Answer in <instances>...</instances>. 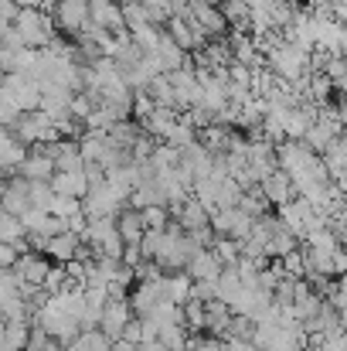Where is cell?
<instances>
[{
    "label": "cell",
    "mask_w": 347,
    "mask_h": 351,
    "mask_svg": "<svg viewBox=\"0 0 347 351\" xmlns=\"http://www.w3.org/2000/svg\"><path fill=\"white\" fill-rule=\"evenodd\" d=\"M262 58H266V69H269L279 82H286V86L300 82V79L310 72V55L300 51V48L290 45V41H279V45H276L272 51H266Z\"/></svg>",
    "instance_id": "1"
},
{
    "label": "cell",
    "mask_w": 347,
    "mask_h": 351,
    "mask_svg": "<svg viewBox=\"0 0 347 351\" xmlns=\"http://www.w3.org/2000/svg\"><path fill=\"white\" fill-rule=\"evenodd\" d=\"M10 24L17 27V34H21L24 48H31V51L48 48V45H51V38H55V21H51V14H48V10H41V7L17 10Z\"/></svg>",
    "instance_id": "2"
},
{
    "label": "cell",
    "mask_w": 347,
    "mask_h": 351,
    "mask_svg": "<svg viewBox=\"0 0 347 351\" xmlns=\"http://www.w3.org/2000/svg\"><path fill=\"white\" fill-rule=\"evenodd\" d=\"M0 96H3V103H10L17 113H34V110H38V99H41V89H38V82H31L27 75H3V79H0Z\"/></svg>",
    "instance_id": "3"
},
{
    "label": "cell",
    "mask_w": 347,
    "mask_h": 351,
    "mask_svg": "<svg viewBox=\"0 0 347 351\" xmlns=\"http://www.w3.org/2000/svg\"><path fill=\"white\" fill-rule=\"evenodd\" d=\"M313 164H317V154L307 150L300 140H283V143H276V167H279L286 178H300V174H307Z\"/></svg>",
    "instance_id": "4"
},
{
    "label": "cell",
    "mask_w": 347,
    "mask_h": 351,
    "mask_svg": "<svg viewBox=\"0 0 347 351\" xmlns=\"http://www.w3.org/2000/svg\"><path fill=\"white\" fill-rule=\"evenodd\" d=\"M123 208H126V205L106 188V181L96 184V188H89L86 198H82V215H86L89 222H96V219H116Z\"/></svg>",
    "instance_id": "5"
},
{
    "label": "cell",
    "mask_w": 347,
    "mask_h": 351,
    "mask_svg": "<svg viewBox=\"0 0 347 351\" xmlns=\"http://www.w3.org/2000/svg\"><path fill=\"white\" fill-rule=\"evenodd\" d=\"M167 82H170V89H174V106H177V113L198 106V99H201V86H198L191 65H188V69H177V72H167Z\"/></svg>",
    "instance_id": "6"
},
{
    "label": "cell",
    "mask_w": 347,
    "mask_h": 351,
    "mask_svg": "<svg viewBox=\"0 0 347 351\" xmlns=\"http://www.w3.org/2000/svg\"><path fill=\"white\" fill-rule=\"evenodd\" d=\"M51 10H55V14H51L55 31H65V34H72V38L89 24V7H86V0H58Z\"/></svg>",
    "instance_id": "7"
},
{
    "label": "cell",
    "mask_w": 347,
    "mask_h": 351,
    "mask_svg": "<svg viewBox=\"0 0 347 351\" xmlns=\"http://www.w3.org/2000/svg\"><path fill=\"white\" fill-rule=\"evenodd\" d=\"M129 321H133L129 304H126V300H110V304L103 307V314H99V324H96V328H99V335H103L106 341H119Z\"/></svg>",
    "instance_id": "8"
},
{
    "label": "cell",
    "mask_w": 347,
    "mask_h": 351,
    "mask_svg": "<svg viewBox=\"0 0 347 351\" xmlns=\"http://www.w3.org/2000/svg\"><path fill=\"white\" fill-rule=\"evenodd\" d=\"M48 269H51V263H48L41 252H21V256H17V263L10 266V273H14L21 283L34 287V290H41V283H44Z\"/></svg>",
    "instance_id": "9"
},
{
    "label": "cell",
    "mask_w": 347,
    "mask_h": 351,
    "mask_svg": "<svg viewBox=\"0 0 347 351\" xmlns=\"http://www.w3.org/2000/svg\"><path fill=\"white\" fill-rule=\"evenodd\" d=\"M27 208H31V202H27V181H24L21 174H10V178H7V188H3V195H0V212L21 219Z\"/></svg>",
    "instance_id": "10"
},
{
    "label": "cell",
    "mask_w": 347,
    "mask_h": 351,
    "mask_svg": "<svg viewBox=\"0 0 347 351\" xmlns=\"http://www.w3.org/2000/svg\"><path fill=\"white\" fill-rule=\"evenodd\" d=\"M191 7V21L208 34V38H225L229 34V24H225V17H222V10L215 7V3H188Z\"/></svg>",
    "instance_id": "11"
},
{
    "label": "cell",
    "mask_w": 347,
    "mask_h": 351,
    "mask_svg": "<svg viewBox=\"0 0 347 351\" xmlns=\"http://www.w3.org/2000/svg\"><path fill=\"white\" fill-rule=\"evenodd\" d=\"M51 195H62V198H86L89 191V181H86V167L82 171H55L51 181H48Z\"/></svg>",
    "instance_id": "12"
},
{
    "label": "cell",
    "mask_w": 347,
    "mask_h": 351,
    "mask_svg": "<svg viewBox=\"0 0 347 351\" xmlns=\"http://www.w3.org/2000/svg\"><path fill=\"white\" fill-rule=\"evenodd\" d=\"M222 263H218V256L211 252V249H201V252H194L191 259H188V266H184V273L194 280V283H215L218 276H222Z\"/></svg>",
    "instance_id": "13"
},
{
    "label": "cell",
    "mask_w": 347,
    "mask_h": 351,
    "mask_svg": "<svg viewBox=\"0 0 347 351\" xmlns=\"http://www.w3.org/2000/svg\"><path fill=\"white\" fill-rule=\"evenodd\" d=\"M14 174H21L24 181H51V174H55V160H51L41 147H31L27 157L21 160V167H17Z\"/></svg>",
    "instance_id": "14"
},
{
    "label": "cell",
    "mask_w": 347,
    "mask_h": 351,
    "mask_svg": "<svg viewBox=\"0 0 347 351\" xmlns=\"http://www.w3.org/2000/svg\"><path fill=\"white\" fill-rule=\"evenodd\" d=\"M82 242H79V235L72 232H58L51 235V239H44V245H41V256L48 259V263H58V266H65V263H72L75 259V249H79Z\"/></svg>",
    "instance_id": "15"
},
{
    "label": "cell",
    "mask_w": 347,
    "mask_h": 351,
    "mask_svg": "<svg viewBox=\"0 0 347 351\" xmlns=\"http://www.w3.org/2000/svg\"><path fill=\"white\" fill-rule=\"evenodd\" d=\"M259 195L266 198V205H286L290 198H293V184H290V178L276 167L272 174H266L262 181H259Z\"/></svg>",
    "instance_id": "16"
},
{
    "label": "cell",
    "mask_w": 347,
    "mask_h": 351,
    "mask_svg": "<svg viewBox=\"0 0 347 351\" xmlns=\"http://www.w3.org/2000/svg\"><path fill=\"white\" fill-rule=\"evenodd\" d=\"M320 164H324V171H327V178H331L334 184H344V167H347V143H344V136H334V140L324 147Z\"/></svg>",
    "instance_id": "17"
},
{
    "label": "cell",
    "mask_w": 347,
    "mask_h": 351,
    "mask_svg": "<svg viewBox=\"0 0 347 351\" xmlns=\"http://www.w3.org/2000/svg\"><path fill=\"white\" fill-rule=\"evenodd\" d=\"M75 143H79V157H82V164H96V167H99L103 157L113 150L110 136H106V133H92V130H86Z\"/></svg>",
    "instance_id": "18"
},
{
    "label": "cell",
    "mask_w": 347,
    "mask_h": 351,
    "mask_svg": "<svg viewBox=\"0 0 347 351\" xmlns=\"http://www.w3.org/2000/svg\"><path fill=\"white\" fill-rule=\"evenodd\" d=\"M181 119L177 110H167V106H153L146 117L140 119V130L146 133V136H153V140H164L167 133H170V126Z\"/></svg>",
    "instance_id": "19"
},
{
    "label": "cell",
    "mask_w": 347,
    "mask_h": 351,
    "mask_svg": "<svg viewBox=\"0 0 347 351\" xmlns=\"http://www.w3.org/2000/svg\"><path fill=\"white\" fill-rule=\"evenodd\" d=\"M191 276L188 273H167L164 276V300L174 304V307H184L191 300Z\"/></svg>",
    "instance_id": "20"
},
{
    "label": "cell",
    "mask_w": 347,
    "mask_h": 351,
    "mask_svg": "<svg viewBox=\"0 0 347 351\" xmlns=\"http://www.w3.org/2000/svg\"><path fill=\"white\" fill-rule=\"evenodd\" d=\"M27 157V147L17 143L7 130H0V171H7V178L21 167V160Z\"/></svg>",
    "instance_id": "21"
},
{
    "label": "cell",
    "mask_w": 347,
    "mask_h": 351,
    "mask_svg": "<svg viewBox=\"0 0 347 351\" xmlns=\"http://www.w3.org/2000/svg\"><path fill=\"white\" fill-rule=\"evenodd\" d=\"M208 219H211V215H208V212L191 198V195H188V202L181 205V212L174 215V222L181 226V232H198V229H205V226H208Z\"/></svg>",
    "instance_id": "22"
},
{
    "label": "cell",
    "mask_w": 347,
    "mask_h": 351,
    "mask_svg": "<svg viewBox=\"0 0 347 351\" xmlns=\"http://www.w3.org/2000/svg\"><path fill=\"white\" fill-rule=\"evenodd\" d=\"M89 21H92L99 31H106V34H123V31H126L123 14H119V3H106V7L89 10Z\"/></svg>",
    "instance_id": "23"
},
{
    "label": "cell",
    "mask_w": 347,
    "mask_h": 351,
    "mask_svg": "<svg viewBox=\"0 0 347 351\" xmlns=\"http://www.w3.org/2000/svg\"><path fill=\"white\" fill-rule=\"evenodd\" d=\"M231 136V126H222V123H208L205 130H198V143L208 150V154H225Z\"/></svg>",
    "instance_id": "24"
},
{
    "label": "cell",
    "mask_w": 347,
    "mask_h": 351,
    "mask_svg": "<svg viewBox=\"0 0 347 351\" xmlns=\"http://www.w3.org/2000/svg\"><path fill=\"white\" fill-rule=\"evenodd\" d=\"M229 321H231V311L222 304V300L205 304V335L222 338V335H225V328H229Z\"/></svg>",
    "instance_id": "25"
},
{
    "label": "cell",
    "mask_w": 347,
    "mask_h": 351,
    "mask_svg": "<svg viewBox=\"0 0 347 351\" xmlns=\"http://www.w3.org/2000/svg\"><path fill=\"white\" fill-rule=\"evenodd\" d=\"M116 235L123 239V245H140L143 239V226H140V215L133 208H123L116 215Z\"/></svg>",
    "instance_id": "26"
},
{
    "label": "cell",
    "mask_w": 347,
    "mask_h": 351,
    "mask_svg": "<svg viewBox=\"0 0 347 351\" xmlns=\"http://www.w3.org/2000/svg\"><path fill=\"white\" fill-rule=\"evenodd\" d=\"M160 143H167L170 150H177V154H181V150H188L191 143H198V130H194L188 119H177V123L170 126V133H167Z\"/></svg>",
    "instance_id": "27"
},
{
    "label": "cell",
    "mask_w": 347,
    "mask_h": 351,
    "mask_svg": "<svg viewBox=\"0 0 347 351\" xmlns=\"http://www.w3.org/2000/svg\"><path fill=\"white\" fill-rule=\"evenodd\" d=\"M177 160H181V154H177V150H170L167 143H153V150H150V157H146V167H150V171H153V178H157V174L174 171V167H177Z\"/></svg>",
    "instance_id": "28"
},
{
    "label": "cell",
    "mask_w": 347,
    "mask_h": 351,
    "mask_svg": "<svg viewBox=\"0 0 347 351\" xmlns=\"http://www.w3.org/2000/svg\"><path fill=\"white\" fill-rule=\"evenodd\" d=\"M0 242H3V245H14L17 252H27L21 219H14V215H3V212H0Z\"/></svg>",
    "instance_id": "29"
},
{
    "label": "cell",
    "mask_w": 347,
    "mask_h": 351,
    "mask_svg": "<svg viewBox=\"0 0 347 351\" xmlns=\"http://www.w3.org/2000/svg\"><path fill=\"white\" fill-rule=\"evenodd\" d=\"M110 348H113V341H106V338L99 335V328L79 331V335L65 345V351H110Z\"/></svg>",
    "instance_id": "30"
},
{
    "label": "cell",
    "mask_w": 347,
    "mask_h": 351,
    "mask_svg": "<svg viewBox=\"0 0 347 351\" xmlns=\"http://www.w3.org/2000/svg\"><path fill=\"white\" fill-rule=\"evenodd\" d=\"M143 93L150 96V103H153V106H167V110H177V106H174V89H170L167 75H157V79H150V86H146Z\"/></svg>",
    "instance_id": "31"
},
{
    "label": "cell",
    "mask_w": 347,
    "mask_h": 351,
    "mask_svg": "<svg viewBox=\"0 0 347 351\" xmlns=\"http://www.w3.org/2000/svg\"><path fill=\"white\" fill-rule=\"evenodd\" d=\"M293 249H300V242H296L290 232H283V229H279V232H276L269 242H266V245H262L266 259H283V256H290Z\"/></svg>",
    "instance_id": "32"
},
{
    "label": "cell",
    "mask_w": 347,
    "mask_h": 351,
    "mask_svg": "<svg viewBox=\"0 0 347 351\" xmlns=\"http://www.w3.org/2000/svg\"><path fill=\"white\" fill-rule=\"evenodd\" d=\"M242 215H248V219H259V215H266L269 212V205H266V198L259 195V184L252 188V191H242V198H238V205H235Z\"/></svg>",
    "instance_id": "33"
},
{
    "label": "cell",
    "mask_w": 347,
    "mask_h": 351,
    "mask_svg": "<svg viewBox=\"0 0 347 351\" xmlns=\"http://www.w3.org/2000/svg\"><path fill=\"white\" fill-rule=\"evenodd\" d=\"M48 215L58 219V222H68L72 215H82V202H79V198H62V195H55L51 205H48Z\"/></svg>",
    "instance_id": "34"
},
{
    "label": "cell",
    "mask_w": 347,
    "mask_h": 351,
    "mask_svg": "<svg viewBox=\"0 0 347 351\" xmlns=\"http://www.w3.org/2000/svg\"><path fill=\"white\" fill-rule=\"evenodd\" d=\"M136 215H140L143 232H164V226L170 222L167 208H160V205H150V208H143V212H136Z\"/></svg>",
    "instance_id": "35"
},
{
    "label": "cell",
    "mask_w": 347,
    "mask_h": 351,
    "mask_svg": "<svg viewBox=\"0 0 347 351\" xmlns=\"http://www.w3.org/2000/svg\"><path fill=\"white\" fill-rule=\"evenodd\" d=\"M27 335H31V324H27V321L7 324V331H3V348L7 351H24L27 348Z\"/></svg>",
    "instance_id": "36"
},
{
    "label": "cell",
    "mask_w": 347,
    "mask_h": 351,
    "mask_svg": "<svg viewBox=\"0 0 347 351\" xmlns=\"http://www.w3.org/2000/svg\"><path fill=\"white\" fill-rule=\"evenodd\" d=\"M188 338H191V335H188L184 324H170V328H164V331L157 335V341L167 351H184L188 348Z\"/></svg>",
    "instance_id": "37"
},
{
    "label": "cell",
    "mask_w": 347,
    "mask_h": 351,
    "mask_svg": "<svg viewBox=\"0 0 347 351\" xmlns=\"http://www.w3.org/2000/svg\"><path fill=\"white\" fill-rule=\"evenodd\" d=\"M51 188H48V181H27V202H31V208H38V212H48V205H51Z\"/></svg>",
    "instance_id": "38"
},
{
    "label": "cell",
    "mask_w": 347,
    "mask_h": 351,
    "mask_svg": "<svg viewBox=\"0 0 347 351\" xmlns=\"http://www.w3.org/2000/svg\"><path fill=\"white\" fill-rule=\"evenodd\" d=\"M276 263H279L283 276H290V280H303V273H307V266H303V249H293L290 256H283V259H276Z\"/></svg>",
    "instance_id": "39"
},
{
    "label": "cell",
    "mask_w": 347,
    "mask_h": 351,
    "mask_svg": "<svg viewBox=\"0 0 347 351\" xmlns=\"http://www.w3.org/2000/svg\"><path fill=\"white\" fill-rule=\"evenodd\" d=\"M211 252L218 256V263H222L225 269H231V266L238 263V242H231V239H215V242H211Z\"/></svg>",
    "instance_id": "40"
},
{
    "label": "cell",
    "mask_w": 347,
    "mask_h": 351,
    "mask_svg": "<svg viewBox=\"0 0 347 351\" xmlns=\"http://www.w3.org/2000/svg\"><path fill=\"white\" fill-rule=\"evenodd\" d=\"M92 110H96V106H92V99H89L86 93H75V96H72V103H68V117L75 119V123H82Z\"/></svg>",
    "instance_id": "41"
},
{
    "label": "cell",
    "mask_w": 347,
    "mask_h": 351,
    "mask_svg": "<svg viewBox=\"0 0 347 351\" xmlns=\"http://www.w3.org/2000/svg\"><path fill=\"white\" fill-rule=\"evenodd\" d=\"M307 351H347L344 331H337V335H327L324 341H317L313 348H307Z\"/></svg>",
    "instance_id": "42"
},
{
    "label": "cell",
    "mask_w": 347,
    "mask_h": 351,
    "mask_svg": "<svg viewBox=\"0 0 347 351\" xmlns=\"http://www.w3.org/2000/svg\"><path fill=\"white\" fill-rule=\"evenodd\" d=\"M10 297H17V276L10 269H0V304Z\"/></svg>",
    "instance_id": "43"
},
{
    "label": "cell",
    "mask_w": 347,
    "mask_h": 351,
    "mask_svg": "<svg viewBox=\"0 0 347 351\" xmlns=\"http://www.w3.org/2000/svg\"><path fill=\"white\" fill-rule=\"evenodd\" d=\"M153 110V103H150V96L146 93H133V103H129V117H146Z\"/></svg>",
    "instance_id": "44"
},
{
    "label": "cell",
    "mask_w": 347,
    "mask_h": 351,
    "mask_svg": "<svg viewBox=\"0 0 347 351\" xmlns=\"http://www.w3.org/2000/svg\"><path fill=\"white\" fill-rule=\"evenodd\" d=\"M119 263H123L126 269H136V266L143 263V252H140V245H123V252H119Z\"/></svg>",
    "instance_id": "45"
},
{
    "label": "cell",
    "mask_w": 347,
    "mask_h": 351,
    "mask_svg": "<svg viewBox=\"0 0 347 351\" xmlns=\"http://www.w3.org/2000/svg\"><path fill=\"white\" fill-rule=\"evenodd\" d=\"M123 341H129V345H140V341H143V324H140V317H133V321L126 324Z\"/></svg>",
    "instance_id": "46"
},
{
    "label": "cell",
    "mask_w": 347,
    "mask_h": 351,
    "mask_svg": "<svg viewBox=\"0 0 347 351\" xmlns=\"http://www.w3.org/2000/svg\"><path fill=\"white\" fill-rule=\"evenodd\" d=\"M17 256H21V252H17L14 245H3V242H0V269H10V266L17 263Z\"/></svg>",
    "instance_id": "47"
},
{
    "label": "cell",
    "mask_w": 347,
    "mask_h": 351,
    "mask_svg": "<svg viewBox=\"0 0 347 351\" xmlns=\"http://www.w3.org/2000/svg\"><path fill=\"white\" fill-rule=\"evenodd\" d=\"M222 351H255L252 341H238V338H229V341H222Z\"/></svg>",
    "instance_id": "48"
},
{
    "label": "cell",
    "mask_w": 347,
    "mask_h": 351,
    "mask_svg": "<svg viewBox=\"0 0 347 351\" xmlns=\"http://www.w3.org/2000/svg\"><path fill=\"white\" fill-rule=\"evenodd\" d=\"M136 351H167V348H164L157 338H150V341H140V345H136Z\"/></svg>",
    "instance_id": "49"
},
{
    "label": "cell",
    "mask_w": 347,
    "mask_h": 351,
    "mask_svg": "<svg viewBox=\"0 0 347 351\" xmlns=\"http://www.w3.org/2000/svg\"><path fill=\"white\" fill-rule=\"evenodd\" d=\"M17 10H27V7H41V0H10Z\"/></svg>",
    "instance_id": "50"
},
{
    "label": "cell",
    "mask_w": 347,
    "mask_h": 351,
    "mask_svg": "<svg viewBox=\"0 0 347 351\" xmlns=\"http://www.w3.org/2000/svg\"><path fill=\"white\" fill-rule=\"evenodd\" d=\"M106 3H116V0H86V7H89V10H96V7H106Z\"/></svg>",
    "instance_id": "51"
},
{
    "label": "cell",
    "mask_w": 347,
    "mask_h": 351,
    "mask_svg": "<svg viewBox=\"0 0 347 351\" xmlns=\"http://www.w3.org/2000/svg\"><path fill=\"white\" fill-rule=\"evenodd\" d=\"M3 331H7V321L0 317V345H3Z\"/></svg>",
    "instance_id": "52"
},
{
    "label": "cell",
    "mask_w": 347,
    "mask_h": 351,
    "mask_svg": "<svg viewBox=\"0 0 347 351\" xmlns=\"http://www.w3.org/2000/svg\"><path fill=\"white\" fill-rule=\"evenodd\" d=\"M44 7H55V0H41V10H44Z\"/></svg>",
    "instance_id": "53"
},
{
    "label": "cell",
    "mask_w": 347,
    "mask_h": 351,
    "mask_svg": "<svg viewBox=\"0 0 347 351\" xmlns=\"http://www.w3.org/2000/svg\"><path fill=\"white\" fill-rule=\"evenodd\" d=\"M3 188H7V178H0V195H3Z\"/></svg>",
    "instance_id": "54"
},
{
    "label": "cell",
    "mask_w": 347,
    "mask_h": 351,
    "mask_svg": "<svg viewBox=\"0 0 347 351\" xmlns=\"http://www.w3.org/2000/svg\"><path fill=\"white\" fill-rule=\"evenodd\" d=\"M24 351H34V348H24Z\"/></svg>",
    "instance_id": "55"
},
{
    "label": "cell",
    "mask_w": 347,
    "mask_h": 351,
    "mask_svg": "<svg viewBox=\"0 0 347 351\" xmlns=\"http://www.w3.org/2000/svg\"><path fill=\"white\" fill-rule=\"evenodd\" d=\"M300 351H307V348H300Z\"/></svg>",
    "instance_id": "56"
},
{
    "label": "cell",
    "mask_w": 347,
    "mask_h": 351,
    "mask_svg": "<svg viewBox=\"0 0 347 351\" xmlns=\"http://www.w3.org/2000/svg\"><path fill=\"white\" fill-rule=\"evenodd\" d=\"M269 351H272V348H269Z\"/></svg>",
    "instance_id": "57"
}]
</instances>
